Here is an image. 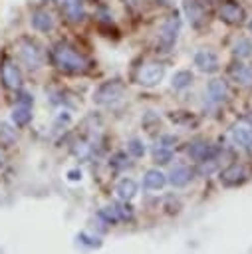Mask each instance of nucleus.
Returning <instances> with one entry per match:
<instances>
[{
    "instance_id": "obj_1",
    "label": "nucleus",
    "mask_w": 252,
    "mask_h": 254,
    "mask_svg": "<svg viewBox=\"0 0 252 254\" xmlns=\"http://www.w3.org/2000/svg\"><path fill=\"white\" fill-rule=\"evenodd\" d=\"M52 62L65 73H83L89 69V60L67 42H58L52 50Z\"/></svg>"
},
{
    "instance_id": "obj_2",
    "label": "nucleus",
    "mask_w": 252,
    "mask_h": 254,
    "mask_svg": "<svg viewBox=\"0 0 252 254\" xmlns=\"http://www.w3.org/2000/svg\"><path fill=\"white\" fill-rule=\"evenodd\" d=\"M123 83L113 79V81H105L103 85H99V89L93 93V101L99 103V105H111L115 103L117 99H121L123 95Z\"/></svg>"
},
{
    "instance_id": "obj_3",
    "label": "nucleus",
    "mask_w": 252,
    "mask_h": 254,
    "mask_svg": "<svg viewBox=\"0 0 252 254\" xmlns=\"http://www.w3.org/2000/svg\"><path fill=\"white\" fill-rule=\"evenodd\" d=\"M179 30H181V20L177 16H171L169 20L163 22L161 30H159V46L167 52L175 46L177 38H179Z\"/></svg>"
},
{
    "instance_id": "obj_4",
    "label": "nucleus",
    "mask_w": 252,
    "mask_h": 254,
    "mask_svg": "<svg viewBox=\"0 0 252 254\" xmlns=\"http://www.w3.org/2000/svg\"><path fill=\"white\" fill-rule=\"evenodd\" d=\"M218 16H220L222 22L232 24V26H238V24L244 22L246 12H244V8H242L238 2H234V0H226V2L220 4V8H218Z\"/></svg>"
},
{
    "instance_id": "obj_5",
    "label": "nucleus",
    "mask_w": 252,
    "mask_h": 254,
    "mask_svg": "<svg viewBox=\"0 0 252 254\" xmlns=\"http://www.w3.org/2000/svg\"><path fill=\"white\" fill-rule=\"evenodd\" d=\"M20 58H22V62H24L30 69H36V67L42 65V52H40L38 44L32 42L30 38H24V40L20 42Z\"/></svg>"
},
{
    "instance_id": "obj_6",
    "label": "nucleus",
    "mask_w": 252,
    "mask_h": 254,
    "mask_svg": "<svg viewBox=\"0 0 252 254\" xmlns=\"http://www.w3.org/2000/svg\"><path fill=\"white\" fill-rule=\"evenodd\" d=\"M194 65L204 73H214L218 69V56L212 50H198L194 54Z\"/></svg>"
},
{
    "instance_id": "obj_7",
    "label": "nucleus",
    "mask_w": 252,
    "mask_h": 254,
    "mask_svg": "<svg viewBox=\"0 0 252 254\" xmlns=\"http://www.w3.org/2000/svg\"><path fill=\"white\" fill-rule=\"evenodd\" d=\"M163 75H165V67L161 65V64H147V65H143L141 67V71H139V83L141 85H147V87H151V85H155V83H159L161 79H163Z\"/></svg>"
},
{
    "instance_id": "obj_8",
    "label": "nucleus",
    "mask_w": 252,
    "mask_h": 254,
    "mask_svg": "<svg viewBox=\"0 0 252 254\" xmlns=\"http://www.w3.org/2000/svg\"><path fill=\"white\" fill-rule=\"evenodd\" d=\"M183 8H185V14H187L189 22L194 28H200L206 22V10H204V6L198 0H185Z\"/></svg>"
},
{
    "instance_id": "obj_9",
    "label": "nucleus",
    "mask_w": 252,
    "mask_h": 254,
    "mask_svg": "<svg viewBox=\"0 0 252 254\" xmlns=\"http://www.w3.org/2000/svg\"><path fill=\"white\" fill-rule=\"evenodd\" d=\"M30 24H32V28L38 30V32H50V30L54 28V18H52V14H50L48 10L38 8V10H34V12L30 14Z\"/></svg>"
},
{
    "instance_id": "obj_10",
    "label": "nucleus",
    "mask_w": 252,
    "mask_h": 254,
    "mask_svg": "<svg viewBox=\"0 0 252 254\" xmlns=\"http://www.w3.org/2000/svg\"><path fill=\"white\" fill-rule=\"evenodd\" d=\"M2 81H4V85L6 87H10V89H18L20 85H22V75H20V69H18V65H14L12 62H6L4 65H2Z\"/></svg>"
},
{
    "instance_id": "obj_11",
    "label": "nucleus",
    "mask_w": 252,
    "mask_h": 254,
    "mask_svg": "<svg viewBox=\"0 0 252 254\" xmlns=\"http://www.w3.org/2000/svg\"><path fill=\"white\" fill-rule=\"evenodd\" d=\"M246 179V171H244V167H240V165H230V167H226L222 173H220V181L226 185V187H234V185H238V183H242Z\"/></svg>"
},
{
    "instance_id": "obj_12",
    "label": "nucleus",
    "mask_w": 252,
    "mask_h": 254,
    "mask_svg": "<svg viewBox=\"0 0 252 254\" xmlns=\"http://www.w3.org/2000/svg\"><path fill=\"white\" fill-rule=\"evenodd\" d=\"M62 12L69 22H81L83 20V4L81 0H62Z\"/></svg>"
},
{
    "instance_id": "obj_13",
    "label": "nucleus",
    "mask_w": 252,
    "mask_h": 254,
    "mask_svg": "<svg viewBox=\"0 0 252 254\" xmlns=\"http://www.w3.org/2000/svg\"><path fill=\"white\" fill-rule=\"evenodd\" d=\"M230 77L238 83L250 85L252 83V67H248L244 64H234V65H230Z\"/></svg>"
},
{
    "instance_id": "obj_14",
    "label": "nucleus",
    "mask_w": 252,
    "mask_h": 254,
    "mask_svg": "<svg viewBox=\"0 0 252 254\" xmlns=\"http://www.w3.org/2000/svg\"><path fill=\"white\" fill-rule=\"evenodd\" d=\"M206 93H208V97H210L212 101H222V99H226V95H228V85H226V81H222V79H212V81L208 83V87H206Z\"/></svg>"
},
{
    "instance_id": "obj_15",
    "label": "nucleus",
    "mask_w": 252,
    "mask_h": 254,
    "mask_svg": "<svg viewBox=\"0 0 252 254\" xmlns=\"http://www.w3.org/2000/svg\"><path fill=\"white\" fill-rule=\"evenodd\" d=\"M190 179H192V171L189 167H185V165H177L171 171V185L173 187H185Z\"/></svg>"
},
{
    "instance_id": "obj_16",
    "label": "nucleus",
    "mask_w": 252,
    "mask_h": 254,
    "mask_svg": "<svg viewBox=\"0 0 252 254\" xmlns=\"http://www.w3.org/2000/svg\"><path fill=\"white\" fill-rule=\"evenodd\" d=\"M232 137L238 145L242 147H250L252 145V129L250 127H244V125H236L232 129Z\"/></svg>"
},
{
    "instance_id": "obj_17",
    "label": "nucleus",
    "mask_w": 252,
    "mask_h": 254,
    "mask_svg": "<svg viewBox=\"0 0 252 254\" xmlns=\"http://www.w3.org/2000/svg\"><path fill=\"white\" fill-rule=\"evenodd\" d=\"M115 192H117V196H119V198L129 200V198H133V196H135V192H137V185H135L131 179H123V181L117 185Z\"/></svg>"
},
{
    "instance_id": "obj_18",
    "label": "nucleus",
    "mask_w": 252,
    "mask_h": 254,
    "mask_svg": "<svg viewBox=\"0 0 252 254\" xmlns=\"http://www.w3.org/2000/svg\"><path fill=\"white\" fill-rule=\"evenodd\" d=\"M143 185H145L147 189H161V187L165 185V175H163L161 171L151 169V171H147V173H145Z\"/></svg>"
},
{
    "instance_id": "obj_19",
    "label": "nucleus",
    "mask_w": 252,
    "mask_h": 254,
    "mask_svg": "<svg viewBox=\"0 0 252 254\" xmlns=\"http://www.w3.org/2000/svg\"><path fill=\"white\" fill-rule=\"evenodd\" d=\"M192 83V73L189 71V69H179L175 75H173V79H171V85L175 87V89H185V87H189Z\"/></svg>"
},
{
    "instance_id": "obj_20",
    "label": "nucleus",
    "mask_w": 252,
    "mask_h": 254,
    "mask_svg": "<svg viewBox=\"0 0 252 254\" xmlns=\"http://www.w3.org/2000/svg\"><path fill=\"white\" fill-rule=\"evenodd\" d=\"M232 54L236 58H248L252 54V40L250 38H238L234 42V48H232Z\"/></svg>"
},
{
    "instance_id": "obj_21",
    "label": "nucleus",
    "mask_w": 252,
    "mask_h": 254,
    "mask_svg": "<svg viewBox=\"0 0 252 254\" xmlns=\"http://www.w3.org/2000/svg\"><path fill=\"white\" fill-rule=\"evenodd\" d=\"M30 117H32L30 105H24V103H20V105L14 109V113H12V119L16 121V125H26V123L30 121Z\"/></svg>"
},
{
    "instance_id": "obj_22",
    "label": "nucleus",
    "mask_w": 252,
    "mask_h": 254,
    "mask_svg": "<svg viewBox=\"0 0 252 254\" xmlns=\"http://www.w3.org/2000/svg\"><path fill=\"white\" fill-rule=\"evenodd\" d=\"M189 153H190L194 159L202 161V159H206V155H208V153H212V151L208 149V145H206V143H202V141H196V143H192V145L189 147Z\"/></svg>"
},
{
    "instance_id": "obj_23",
    "label": "nucleus",
    "mask_w": 252,
    "mask_h": 254,
    "mask_svg": "<svg viewBox=\"0 0 252 254\" xmlns=\"http://www.w3.org/2000/svg\"><path fill=\"white\" fill-rule=\"evenodd\" d=\"M155 159L159 163H169L171 161V147L169 145H157L155 147Z\"/></svg>"
},
{
    "instance_id": "obj_24",
    "label": "nucleus",
    "mask_w": 252,
    "mask_h": 254,
    "mask_svg": "<svg viewBox=\"0 0 252 254\" xmlns=\"http://www.w3.org/2000/svg\"><path fill=\"white\" fill-rule=\"evenodd\" d=\"M127 149H129L135 157H141V155L145 153V145H143L139 139H131V141H129V145H127Z\"/></svg>"
},
{
    "instance_id": "obj_25",
    "label": "nucleus",
    "mask_w": 252,
    "mask_h": 254,
    "mask_svg": "<svg viewBox=\"0 0 252 254\" xmlns=\"http://www.w3.org/2000/svg\"><path fill=\"white\" fill-rule=\"evenodd\" d=\"M79 177H81V173H77V171H71V173H69V179H73V181L79 179Z\"/></svg>"
},
{
    "instance_id": "obj_26",
    "label": "nucleus",
    "mask_w": 252,
    "mask_h": 254,
    "mask_svg": "<svg viewBox=\"0 0 252 254\" xmlns=\"http://www.w3.org/2000/svg\"><path fill=\"white\" fill-rule=\"evenodd\" d=\"M246 119H248V123L252 125V113H248V117H246Z\"/></svg>"
},
{
    "instance_id": "obj_27",
    "label": "nucleus",
    "mask_w": 252,
    "mask_h": 254,
    "mask_svg": "<svg viewBox=\"0 0 252 254\" xmlns=\"http://www.w3.org/2000/svg\"><path fill=\"white\" fill-rule=\"evenodd\" d=\"M129 2H131V4H137V2H139V0H129Z\"/></svg>"
},
{
    "instance_id": "obj_28",
    "label": "nucleus",
    "mask_w": 252,
    "mask_h": 254,
    "mask_svg": "<svg viewBox=\"0 0 252 254\" xmlns=\"http://www.w3.org/2000/svg\"><path fill=\"white\" fill-rule=\"evenodd\" d=\"M248 28H250V32H252V20H250V24H248Z\"/></svg>"
},
{
    "instance_id": "obj_29",
    "label": "nucleus",
    "mask_w": 252,
    "mask_h": 254,
    "mask_svg": "<svg viewBox=\"0 0 252 254\" xmlns=\"http://www.w3.org/2000/svg\"><path fill=\"white\" fill-rule=\"evenodd\" d=\"M163 2H171V0H163Z\"/></svg>"
},
{
    "instance_id": "obj_30",
    "label": "nucleus",
    "mask_w": 252,
    "mask_h": 254,
    "mask_svg": "<svg viewBox=\"0 0 252 254\" xmlns=\"http://www.w3.org/2000/svg\"><path fill=\"white\" fill-rule=\"evenodd\" d=\"M52 2H54V0H52Z\"/></svg>"
}]
</instances>
